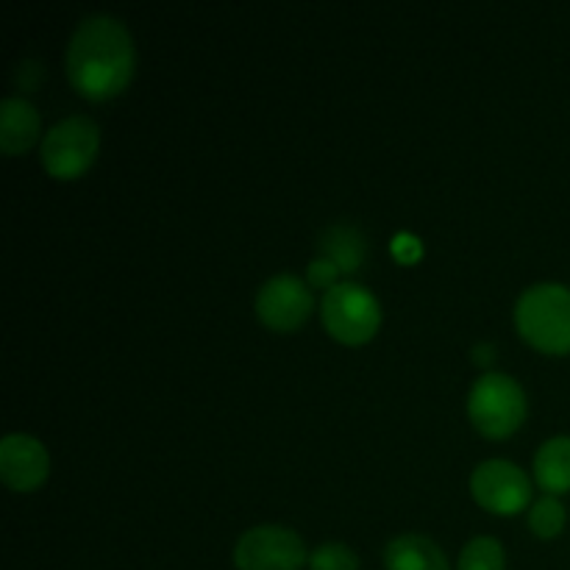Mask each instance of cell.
I'll return each instance as SVG.
<instances>
[{"instance_id":"cell-1","label":"cell","mask_w":570,"mask_h":570,"mask_svg":"<svg viewBox=\"0 0 570 570\" xmlns=\"http://www.w3.org/2000/svg\"><path fill=\"white\" fill-rule=\"evenodd\" d=\"M137 65L131 31L111 14H89L67 42L65 70L72 87L92 100L122 92Z\"/></svg>"},{"instance_id":"cell-2","label":"cell","mask_w":570,"mask_h":570,"mask_svg":"<svg viewBox=\"0 0 570 570\" xmlns=\"http://www.w3.org/2000/svg\"><path fill=\"white\" fill-rule=\"evenodd\" d=\"M515 326L527 343L546 354L570 351V287L557 282L523 289L515 304Z\"/></svg>"},{"instance_id":"cell-3","label":"cell","mask_w":570,"mask_h":570,"mask_svg":"<svg viewBox=\"0 0 570 570\" xmlns=\"http://www.w3.org/2000/svg\"><path fill=\"white\" fill-rule=\"evenodd\" d=\"M468 415L484 438H510L527 417V393L507 373L488 371L473 382L468 393Z\"/></svg>"},{"instance_id":"cell-4","label":"cell","mask_w":570,"mask_h":570,"mask_svg":"<svg viewBox=\"0 0 570 570\" xmlns=\"http://www.w3.org/2000/svg\"><path fill=\"white\" fill-rule=\"evenodd\" d=\"M323 326L334 340L348 345L367 343L382 323V306L367 287L356 282H340L323 295Z\"/></svg>"},{"instance_id":"cell-5","label":"cell","mask_w":570,"mask_h":570,"mask_svg":"<svg viewBox=\"0 0 570 570\" xmlns=\"http://www.w3.org/2000/svg\"><path fill=\"white\" fill-rule=\"evenodd\" d=\"M100 148V128L92 117L70 115L48 128L42 139V165L56 178H76L95 161Z\"/></svg>"},{"instance_id":"cell-6","label":"cell","mask_w":570,"mask_h":570,"mask_svg":"<svg viewBox=\"0 0 570 570\" xmlns=\"http://www.w3.org/2000/svg\"><path fill=\"white\" fill-rule=\"evenodd\" d=\"M309 560L306 546L293 529L262 523L237 540L234 562L237 570H301Z\"/></svg>"},{"instance_id":"cell-7","label":"cell","mask_w":570,"mask_h":570,"mask_svg":"<svg viewBox=\"0 0 570 570\" xmlns=\"http://www.w3.org/2000/svg\"><path fill=\"white\" fill-rule=\"evenodd\" d=\"M471 493L495 515H515L532 501V482L510 460H484L471 473Z\"/></svg>"},{"instance_id":"cell-8","label":"cell","mask_w":570,"mask_h":570,"mask_svg":"<svg viewBox=\"0 0 570 570\" xmlns=\"http://www.w3.org/2000/svg\"><path fill=\"white\" fill-rule=\"evenodd\" d=\"M312 289L293 273H276L256 293V315L276 332H295L312 312Z\"/></svg>"},{"instance_id":"cell-9","label":"cell","mask_w":570,"mask_h":570,"mask_svg":"<svg viewBox=\"0 0 570 570\" xmlns=\"http://www.w3.org/2000/svg\"><path fill=\"white\" fill-rule=\"evenodd\" d=\"M50 456L31 434H6L0 440V476L14 493H31L48 479Z\"/></svg>"},{"instance_id":"cell-10","label":"cell","mask_w":570,"mask_h":570,"mask_svg":"<svg viewBox=\"0 0 570 570\" xmlns=\"http://www.w3.org/2000/svg\"><path fill=\"white\" fill-rule=\"evenodd\" d=\"M39 137V111L22 95H9L0 104V148L14 156L31 148Z\"/></svg>"},{"instance_id":"cell-11","label":"cell","mask_w":570,"mask_h":570,"mask_svg":"<svg viewBox=\"0 0 570 570\" xmlns=\"http://www.w3.org/2000/svg\"><path fill=\"white\" fill-rule=\"evenodd\" d=\"M387 570H449L443 549L426 534H399L384 549Z\"/></svg>"},{"instance_id":"cell-12","label":"cell","mask_w":570,"mask_h":570,"mask_svg":"<svg viewBox=\"0 0 570 570\" xmlns=\"http://www.w3.org/2000/svg\"><path fill=\"white\" fill-rule=\"evenodd\" d=\"M317 250L323 259L332 262L340 273L360 271L362 262L367 256V239L362 228L351 226V223H334L317 239Z\"/></svg>"},{"instance_id":"cell-13","label":"cell","mask_w":570,"mask_h":570,"mask_svg":"<svg viewBox=\"0 0 570 570\" xmlns=\"http://www.w3.org/2000/svg\"><path fill=\"white\" fill-rule=\"evenodd\" d=\"M534 479L549 495H560L570 490V438L546 440L534 454Z\"/></svg>"},{"instance_id":"cell-14","label":"cell","mask_w":570,"mask_h":570,"mask_svg":"<svg viewBox=\"0 0 570 570\" xmlns=\"http://www.w3.org/2000/svg\"><path fill=\"white\" fill-rule=\"evenodd\" d=\"M504 546L495 538H473L460 551V570H504Z\"/></svg>"},{"instance_id":"cell-15","label":"cell","mask_w":570,"mask_h":570,"mask_svg":"<svg viewBox=\"0 0 570 570\" xmlns=\"http://www.w3.org/2000/svg\"><path fill=\"white\" fill-rule=\"evenodd\" d=\"M529 527H532L538 538H557L562 527H566V507H562V501L554 499V495H543V499L534 501L532 510H529Z\"/></svg>"},{"instance_id":"cell-16","label":"cell","mask_w":570,"mask_h":570,"mask_svg":"<svg viewBox=\"0 0 570 570\" xmlns=\"http://www.w3.org/2000/svg\"><path fill=\"white\" fill-rule=\"evenodd\" d=\"M312 570H360V557L345 543H323L312 551Z\"/></svg>"},{"instance_id":"cell-17","label":"cell","mask_w":570,"mask_h":570,"mask_svg":"<svg viewBox=\"0 0 570 570\" xmlns=\"http://www.w3.org/2000/svg\"><path fill=\"white\" fill-rule=\"evenodd\" d=\"M306 276H309L312 287L326 289V293H328V289H332L334 284H337L340 271H337V267H334L328 259H323V256H317V259L309 262V271H306Z\"/></svg>"},{"instance_id":"cell-18","label":"cell","mask_w":570,"mask_h":570,"mask_svg":"<svg viewBox=\"0 0 570 570\" xmlns=\"http://www.w3.org/2000/svg\"><path fill=\"white\" fill-rule=\"evenodd\" d=\"M393 254L399 262H415L421 259L423 243L410 232H401L393 237Z\"/></svg>"},{"instance_id":"cell-19","label":"cell","mask_w":570,"mask_h":570,"mask_svg":"<svg viewBox=\"0 0 570 570\" xmlns=\"http://www.w3.org/2000/svg\"><path fill=\"white\" fill-rule=\"evenodd\" d=\"M493 354H495V345H488V343L476 345V351H473V356H476V362H482V365H484V362L493 360Z\"/></svg>"}]
</instances>
